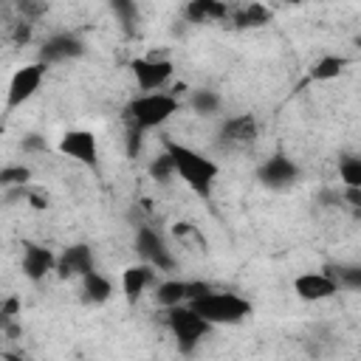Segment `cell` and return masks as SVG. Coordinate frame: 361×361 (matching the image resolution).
Returning <instances> with one entry per match:
<instances>
[{"instance_id":"cell-12","label":"cell","mask_w":361,"mask_h":361,"mask_svg":"<svg viewBox=\"0 0 361 361\" xmlns=\"http://www.w3.org/2000/svg\"><path fill=\"white\" fill-rule=\"evenodd\" d=\"M96 271V262H93V251L90 245L85 243H76V245H68L59 257H56V274L62 279H82L85 274Z\"/></svg>"},{"instance_id":"cell-28","label":"cell","mask_w":361,"mask_h":361,"mask_svg":"<svg viewBox=\"0 0 361 361\" xmlns=\"http://www.w3.org/2000/svg\"><path fill=\"white\" fill-rule=\"evenodd\" d=\"M141 135H144L141 127L127 124V155H130V158H135V155L141 152Z\"/></svg>"},{"instance_id":"cell-10","label":"cell","mask_w":361,"mask_h":361,"mask_svg":"<svg viewBox=\"0 0 361 361\" xmlns=\"http://www.w3.org/2000/svg\"><path fill=\"white\" fill-rule=\"evenodd\" d=\"M299 166L288 158V155H282V152H276V155H271L259 169H257V178L262 180V186H268V189H288V186H293L296 180H299Z\"/></svg>"},{"instance_id":"cell-20","label":"cell","mask_w":361,"mask_h":361,"mask_svg":"<svg viewBox=\"0 0 361 361\" xmlns=\"http://www.w3.org/2000/svg\"><path fill=\"white\" fill-rule=\"evenodd\" d=\"M265 23H271V11L265 6H259V3H251V6H245L240 11H234V25L237 28H259Z\"/></svg>"},{"instance_id":"cell-4","label":"cell","mask_w":361,"mask_h":361,"mask_svg":"<svg viewBox=\"0 0 361 361\" xmlns=\"http://www.w3.org/2000/svg\"><path fill=\"white\" fill-rule=\"evenodd\" d=\"M166 327H169V333L178 338L180 353H192V350L203 341V336L212 330V324H209L192 305L166 307Z\"/></svg>"},{"instance_id":"cell-5","label":"cell","mask_w":361,"mask_h":361,"mask_svg":"<svg viewBox=\"0 0 361 361\" xmlns=\"http://www.w3.org/2000/svg\"><path fill=\"white\" fill-rule=\"evenodd\" d=\"M42 79H45V62H42V59H39V62H28V65H23V68H17V71H14V76H11V82H8L6 107H8V110H14V107H20L23 102H28V99L39 90Z\"/></svg>"},{"instance_id":"cell-26","label":"cell","mask_w":361,"mask_h":361,"mask_svg":"<svg viewBox=\"0 0 361 361\" xmlns=\"http://www.w3.org/2000/svg\"><path fill=\"white\" fill-rule=\"evenodd\" d=\"M341 288H350V290H361V265H336V268H327Z\"/></svg>"},{"instance_id":"cell-23","label":"cell","mask_w":361,"mask_h":361,"mask_svg":"<svg viewBox=\"0 0 361 361\" xmlns=\"http://www.w3.org/2000/svg\"><path fill=\"white\" fill-rule=\"evenodd\" d=\"M338 178L344 186H358L361 189V155H344L338 161Z\"/></svg>"},{"instance_id":"cell-11","label":"cell","mask_w":361,"mask_h":361,"mask_svg":"<svg viewBox=\"0 0 361 361\" xmlns=\"http://www.w3.org/2000/svg\"><path fill=\"white\" fill-rule=\"evenodd\" d=\"M59 152L85 166H96V161H99V144L90 130H68L59 138Z\"/></svg>"},{"instance_id":"cell-24","label":"cell","mask_w":361,"mask_h":361,"mask_svg":"<svg viewBox=\"0 0 361 361\" xmlns=\"http://www.w3.org/2000/svg\"><path fill=\"white\" fill-rule=\"evenodd\" d=\"M31 180V169L23 166V164H14V166H3L0 169V186L3 189H20Z\"/></svg>"},{"instance_id":"cell-6","label":"cell","mask_w":361,"mask_h":361,"mask_svg":"<svg viewBox=\"0 0 361 361\" xmlns=\"http://www.w3.org/2000/svg\"><path fill=\"white\" fill-rule=\"evenodd\" d=\"M130 71L135 76V85L144 93H152V90H161L172 79L175 65L166 56H138L130 62Z\"/></svg>"},{"instance_id":"cell-8","label":"cell","mask_w":361,"mask_h":361,"mask_svg":"<svg viewBox=\"0 0 361 361\" xmlns=\"http://www.w3.org/2000/svg\"><path fill=\"white\" fill-rule=\"evenodd\" d=\"M293 290L305 302H324V299L336 296L341 290V285L330 271H307L293 279Z\"/></svg>"},{"instance_id":"cell-14","label":"cell","mask_w":361,"mask_h":361,"mask_svg":"<svg viewBox=\"0 0 361 361\" xmlns=\"http://www.w3.org/2000/svg\"><path fill=\"white\" fill-rule=\"evenodd\" d=\"M85 54V42L79 39V37H73V34H54V37H48L45 42H42V48H39V59L45 62V65H51V62H65V59H76V56H82Z\"/></svg>"},{"instance_id":"cell-21","label":"cell","mask_w":361,"mask_h":361,"mask_svg":"<svg viewBox=\"0 0 361 361\" xmlns=\"http://www.w3.org/2000/svg\"><path fill=\"white\" fill-rule=\"evenodd\" d=\"M110 8H113V14L121 20L124 31L133 34L135 25H138V6H135V0H110Z\"/></svg>"},{"instance_id":"cell-9","label":"cell","mask_w":361,"mask_h":361,"mask_svg":"<svg viewBox=\"0 0 361 361\" xmlns=\"http://www.w3.org/2000/svg\"><path fill=\"white\" fill-rule=\"evenodd\" d=\"M212 285L209 282H186V279H166L161 285H155V302L164 307H175V305H189L192 299L209 293Z\"/></svg>"},{"instance_id":"cell-13","label":"cell","mask_w":361,"mask_h":361,"mask_svg":"<svg viewBox=\"0 0 361 361\" xmlns=\"http://www.w3.org/2000/svg\"><path fill=\"white\" fill-rule=\"evenodd\" d=\"M23 274L31 279V282H39L45 279L51 271H56V257L51 248L45 245H37V243H23Z\"/></svg>"},{"instance_id":"cell-31","label":"cell","mask_w":361,"mask_h":361,"mask_svg":"<svg viewBox=\"0 0 361 361\" xmlns=\"http://www.w3.org/2000/svg\"><path fill=\"white\" fill-rule=\"evenodd\" d=\"M23 149H48V144L39 138V135H28V138H23Z\"/></svg>"},{"instance_id":"cell-30","label":"cell","mask_w":361,"mask_h":361,"mask_svg":"<svg viewBox=\"0 0 361 361\" xmlns=\"http://www.w3.org/2000/svg\"><path fill=\"white\" fill-rule=\"evenodd\" d=\"M341 197H344V206H350V209L361 212V189H358V186H344Z\"/></svg>"},{"instance_id":"cell-3","label":"cell","mask_w":361,"mask_h":361,"mask_svg":"<svg viewBox=\"0 0 361 361\" xmlns=\"http://www.w3.org/2000/svg\"><path fill=\"white\" fill-rule=\"evenodd\" d=\"M212 327L217 324H240L251 316V302L237 296V293H226V290H209L197 299L189 302Z\"/></svg>"},{"instance_id":"cell-25","label":"cell","mask_w":361,"mask_h":361,"mask_svg":"<svg viewBox=\"0 0 361 361\" xmlns=\"http://www.w3.org/2000/svg\"><path fill=\"white\" fill-rule=\"evenodd\" d=\"M147 169H149V178H152V180H158V183H169V180H172V175H178V172H175V161H172V155H169V152H164V155L152 158Z\"/></svg>"},{"instance_id":"cell-2","label":"cell","mask_w":361,"mask_h":361,"mask_svg":"<svg viewBox=\"0 0 361 361\" xmlns=\"http://www.w3.org/2000/svg\"><path fill=\"white\" fill-rule=\"evenodd\" d=\"M178 99L172 93H164V90H152V93H141L135 96L127 107H124V116H127V124L133 127H141L144 133L147 130H155L161 124H166L175 113H178Z\"/></svg>"},{"instance_id":"cell-22","label":"cell","mask_w":361,"mask_h":361,"mask_svg":"<svg viewBox=\"0 0 361 361\" xmlns=\"http://www.w3.org/2000/svg\"><path fill=\"white\" fill-rule=\"evenodd\" d=\"M192 110L200 113V116H214L220 110V96L209 87H200L192 93Z\"/></svg>"},{"instance_id":"cell-29","label":"cell","mask_w":361,"mask_h":361,"mask_svg":"<svg viewBox=\"0 0 361 361\" xmlns=\"http://www.w3.org/2000/svg\"><path fill=\"white\" fill-rule=\"evenodd\" d=\"M17 310H20V299H17V296H8V299L3 302V307H0V324L14 322V319H17Z\"/></svg>"},{"instance_id":"cell-15","label":"cell","mask_w":361,"mask_h":361,"mask_svg":"<svg viewBox=\"0 0 361 361\" xmlns=\"http://www.w3.org/2000/svg\"><path fill=\"white\" fill-rule=\"evenodd\" d=\"M155 271H158V268L149 265V262L124 268V274H121V290H124V296H127L130 305H133L149 285H155Z\"/></svg>"},{"instance_id":"cell-19","label":"cell","mask_w":361,"mask_h":361,"mask_svg":"<svg viewBox=\"0 0 361 361\" xmlns=\"http://www.w3.org/2000/svg\"><path fill=\"white\" fill-rule=\"evenodd\" d=\"M344 68H347V59L330 54V56H322V59L313 62V68H310V79H313V82H330V79H336Z\"/></svg>"},{"instance_id":"cell-17","label":"cell","mask_w":361,"mask_h":361,"mask_svg":"<svg viewBox=\"0 0 361 361\" xmlns=\"http://www.w3.org/2000/svg\"><path fill=\"white\" fill-rule=\"evenodd\" d=\"M110 293H113V282L104 274L90 271V274L82 276V299L87 305H102V302L110 299Z\"/></svg>"},{"instance_id":"cell-7","label":"cell","mask_w":361,"mask_h":361,"mask_svg":"<svg viewBox=\"0 0 361 361\" xmlns=\"http://www.w3.org/2000/svg\"><path fill=\"white\" fill-rule=\"evenodd\" d=\"M135 251H138V257L144 262L155 265L158 271H172L175 268V259H172L164 237L152 226H138V231H135Z\"/></svg>"},{"instance_id":"cell-18","label":"cell","mask_w":361,"mask_h":361,"mask_svg":"<svg viewBox=\"0 0 361 361\" xmlns=\"http://www.w3.org/2000/svg\"><path fill=\"white\" fill-rule=\"evenodd\" d=\"M228 17V6L223 0H189L186 3V20L189 23H209Z\"/></svg>"},{"instance_id":"cell-16","label":"cell","mask_w":361,"mask_h":361,"mask_svg":"<svg viewBox=\"0 0 361 361\" xmlns=\"http://www.w3.org/2000/svg\"><path fill=\"white\" fill-rule=\"evenodd\" d=\"M220 138H223L226 144H237V147L251 144V141L257 138V121H254V116L243 113V116L226 118L223 127H220Z\"/></svg>"},{"instance_id":"cell-1","label":"cell","mask_w":361,"mask_h":361,"mask_svg":"<svg viewBox=\"0 0 361 361\" xmlns=\"http://www.w3.org/2000/svg\"><path fill=\"white\" fill-rule=\"evenodd\" d=\"M164 149L172 155L175 161V172L180 175V180L200 197H209L212 189H214V180H217V164L212 158H206L203 152L186 147V144H178V141H164Z\"/></svg>"},{"instance_id":"cell-27","label":"cell","mask_w":361,"mask_h":361,"mask_svg":"<svg viewBox=\"0 0 361 361\" xmlns=\"http://www.w3.org/2000/svg\"><path fill=\"white\" fill-rule=\"evenodd\" d=\"M14 6L20 11V17H25V20H37L45 11V3L42 0H14Z\"/></svg>"}]
</instances>
